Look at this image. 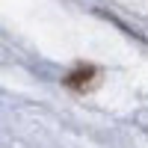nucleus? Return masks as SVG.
I'll return each mask as SVG.
<instances>
[{
    "label": "nucleus",
    "mask_w": 148,
    "mask_h": 148,
    "mask_svg": "<svg viewBox=\"0 0 148 148\" xmlns=\"http://www.w3.org/2000/svg\"><path fill=\"white\" fill-rule=\"evenodd\" d=\"M95 80H98V71L95 68H80V71H74V74L65 77V83L71 86V89H92Z\"/></svg>",
    "instance_id": "obj_1"
}]
</instances>
